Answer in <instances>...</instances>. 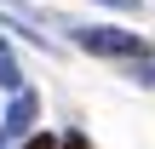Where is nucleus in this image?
<instances>
[{"instance_id": "6", "label": "nucleus", "mask_w": 155, "mask_h": 149, "mask_svg": "<svg viewBox=\"0 0 155 149\" xmlns=\"http://www.w3.org/2000/svg\"><path fill=\"white\" fill-rule=\"evenodd\" d=\"M98 6H115V11H138V0H98Z\"/></svg>"}, {"instance_id": "3", "label": "nucleus", "mask_w": 155, "mask_h": 149, "mask_svg": "<svg viewBox=\"0 0 155 149\" xmlns=\"http://www.w3.org/2000/svg\"><path fill=\"white\" fill-rule=\"evenodd\" d=\"M23 149H92V144H86V132H63V138L58 132H29Z\"/></svg>"}, {"instance_id": "5", "label": "nucleus", "mask_w": 155, "mask_h": 149, "mask_svg": "<svg viewBox=\"0 0 155 149\" xmlns=\"http://www.w3.org/2000/svg\"><path fill=\"white\" fill-rule=\"evenodd\" d=\"M127 75H132L138 86H155V52H150V57H132V63H127Z\"/></svg>"}, {"instance_id": "1", "label": "nucleus", "mask_w": 155, "mask_h": 149, "mask_svg": "<svg viewBox=\"0 0 155 149\" xmlns=\"http://www.w3.org/2000/svg\"><path fill=\"white\" fill-rule=\"evenodd\" d=\"M81 52L92 57H109V63H132V57H150V40L132 34V29H109V23H92V29H69Z\"/></svg>"}, {"instance_id": "4", "label": "nucleus", "mask_w": 155, "mask_h": 149, "mask_svg": "<svg viewBox=\"0 0 155 149\" xmlns=\"http://www.w3.org/2000/svg\"><path fill=\"white\" fill-rule=\"evenodd\" d=\"M0 86L6 92H23V75H17V57H12V46L0 40Z\"/></svg>"}, {"instance_id": "2", "label": "nucleus", "mask_w": 155, "mask_h": 149, "mask_svg": "<svg viewBox=\"0 0 155 149\" xmlns=\"http://www.w3.org/2000/svg\"><path fill=\"white\" fill-rule=\"evenodd\" d=\"M35 92L23 86V92H12V109H6V121H0V144H12V138H29L35 132Z\"/></svg>"}]
</instances>
